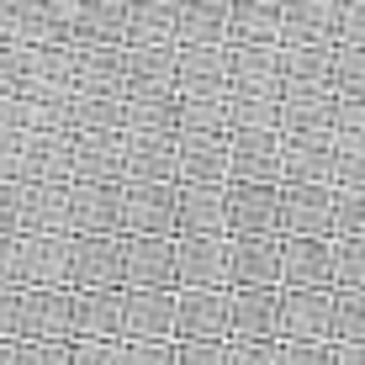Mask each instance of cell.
<instances>
[{
    "instance_id": "1",
    "label": "cell",
    "mask_w": 365,
    "mask_h": 365,
    "mask_svg": "<svg viewBox=\"0 0 365 365\" xmlns=\"http://www.w3.org/2000/svg\"><path fill=\"white\" fill-rule=\"evenodd\" d=\"M275 238H334V185H281Z\"/></svg>"
},
{
    "instance_id": "2",
    "label": "cell",
    "mask_w": 365,
    "mask_h": 365,
    "mask_svg": "<svg viewBox=\"0 0 365 365\" xmlns=\"http://www.w3.org/2000/svg\"><path fill=\"white\" fill-rule=\"evenodd\" d=\"M228 292H281V238H222Z\"/></svg>"
},
{
    "instance_id": "3",
    "label": "cell",
    "mask_w": 365,
    "mask_h": 365,
    "mask_svg": "<svg viewBox=\"0 0 365 365\" xmlns=\"http://www.w3.org/2000/svg\"><path fill=\"white\" fill-rule=\"evenodd\" d=\"M334 238H281V292H334Z\"/></svg>"
},
{
    "instance_id": "4",
    "label": "cell",
    "mask_w": 365,
    "mask_h": 365,
    "mask_svg": "<svg viewBox=\"0 0 365 365\" xmlns=\"http://www.w3.org/2000/svg\"><path fill=\"white\" fill-rule=\"evenodd\" d=\"M117 344H175V292H122Z\"/></svg>"
},
{
    "instance_id": "5",
    "label": "cell",
    "mask_w": 365,
    "mask_h": 365,
    "mask_svg": "<svg viewBox=\"0 0 365 365\" xmlns=\"http://www.w3.org/2000/svg\"><path fill=\"white\" fill-rule=\"evenodd\" d=\"M281 185H222V238H275Z\"/></svg>"
},
{
    "instance_id": "6",
    "label": "cell",
    "mask_w": 365,
    "mask_h": 365,
    "mask_svg": "<svg viewBox=\"0 0 365 365\" xmlns=\"http://www.w3.org/2000/svg\"><path fill=\"white\" fill-rule=\"evenodd\" d=\"M16 292H69V238H16Z\"/></svg>"
},
{
    "instance_id": "7",
    "label": "cell",
    "mask_w": 365,
    "mask_h": 365,
    "mask_svg": "<svg viewBox=\"0 0 365 365\" xmlns=\"http://www.w3.org/2000/svg\"><path fill=\"white\" fill-rule=\"evenodd\" d=\"M69 292H122V238H69Z\"/></svg>"
},
{
    "instance_id": "8",
    "label": "cell",
    "mask_w": 365,
    "mask_h": 365,
    "mask_svg": "<svg viewBox=\"0 0 365 365\" xmlns=\"http://www.w3.org/2000/svg\"><path fill=\"white\" fill-rule=\"evenodd\" d=\"M122 292H175V238H122Z\"/></svg>"
},
{
    "instance_id": "9",
    "label": "cell",
    "mask_w": 365,
    "mask_h": 365,
    "mask_svg": "<svg viewBox=\"0 0 365 365\" xmlns=\"http://www.w3.org/2000/svg\"><path fill=\"white\" fill-rule=\"evenodd\" d=\"M175 344H228V292H175Z\"/></svg>"
},
{
    "instance_id": "10",
    "label": "cell",
    "mask_w": 365,
    "mask_h": 365,
    "mask_svg": "<svg viewBox=\"0 0 365 365\" xmlns=\"http://www.w3.org/2000/svg\"><path fill=\"white\" fill-rule=\"evenodd\" d=\"M228 185H281V133H228Z\"/></svg>"
},
{
    "instance_id": "11",
    "label": "cell",
    "mask_w": 365,
    "mask_h": 365,
    "mask_svg": "<svg viewBox=\"0 0 365 365\" xmlns=\"http://www.w3.org/2000/svg\"><path fill=\"white\" fill-rule=\"evenodd\" d=\"M281 185H334V133H281Z\"/></svg>"
},
{
    "instance_id": "12",
    "label": "cell",
    "mask_w": 365,
    "mask_h": 365,
    "mask_svg": "<svg viewBox=\"0 0 365 365\" xmlns=\"http://www.w3.org/2000/svg\"><path fill=\"white\" fill-rule=\"evenodd\" d=\"M69 238H122V185H69Z\"/></svg>"
},
{
    "instance_id": "13",
    "label": "cell",
    "mask_w": 365,
    "mask_h": 365,
    "mask_svg": "<svg viewBox=\"0 0 365 365\" xmlns=\"http://www.w3.org/2000/svg\"><path fill=\"white\" fill-rule=\"evenodd\" d=\"M122 238H175V185H122Z\"/></svg>"
},
{
    "instance_id": "14",
    "label": "cell",
    "mask_w": 365,
    "mask_h": 365,
    "mask_svg": "<svg viewBox=\"0 0 365 365\" xmlns=\"http://www.w3.org/2000/svg\"><path fill=\"white\" fill-rule=\"evenodd\" d=\"M281 344H334V292H281Z\"/></svg>"
},
{
    "instance_id": "15",
    "label": "cell",
    "mask_w": 365,
    "mask_h": 365,
    "mask_svg": "<svg viewBox=\"0 0 365 365\" xmlns=\"http://www.w3.org/2000/svg\"><path fill=\"white\" fill-rule=\"evenodd\" d=\"M228 339L281 344V292H228Z\"/></svg>"
},
{
    "instance_id": "16",
    "label": "cell",
    "mask_w": 365,
    "mask_h": 365,
    "mask_svg": "<svg viewBox=\"0 0 365 365\" xmlns=\"http://www.w3.org/2000/svg\"><path fill=\"white\" fill-rule=\"evenodd\" d=\"M122 292H69V344H117Z\"/></svg>"
},
{
    "instance_id": "17",
    "label": "cell",
    "mask_w": 365,
    "mask_h": 365,
    "mask_svg": "<svg viewBox=\"0 0 365 365\" xmlns=\"http://www.w3.org/2000/svg\"><path fill=\"white\" fill-rule=\"evenodd\" d=\"M175 292H228L222 238H175Z\"/></svg>"
},
{
    "instance_id": "18",
    "label": "cell",
    "mask_w": 365,
    "mask_h": 365,
    "mask_svg": "<svg viewBox=\"0 0 365 365\" xmlns=\"http://www.w3.org/2000/svg\"><path fill=\"white\" fill-rule=\"evenodd\" d=\"M122 185H175V138L122 133Z\"/></svg>"
},
{
    "instance_id": "19",
    "label": "cell",
    "mask_w": 365,
    "mask_h": 365,
    "mask_svg": "<svg viewBox=\"0 0 365 365\" xmlns=\"http://www.w3.org/2000/svg\"><path fill=\"white\" fill-rule=\"evenodd\" d=\"M16 238H69V185H21Z\"/></svg>"
},
{
    "instance_id": "20",
    "label": "cell",
    "mask_w": 365,
    "mask_h": 365,
    "mask_svg": "<svg viewBox=\"0 0 365 365\" xmlns=\"http://www.w3.org/2000/svg\"><path fill=\"white\" fill-rule=\"evenodd\" d=\"M16 344H69V292H21Z\"/></svg>"
},
{
    "instance_id": "21",
    "label": "cell",
    "mask_w": 365,
    "mask_h": 365,
    "mask_svg": "<svg viewBox=\"0 0 365 365\" xmlns=\"http://www.w3.org/2000/svg\"><path fill=\"white\" fill-rule=\"evenodd\" d=\"M128 48H74L69 58V91L74 96H117L122 101V74H128Z\"/></svg>"
},
{
    "instance_id": "22",
    "label": "cell",
    "mask_w": 365,
    "mask_h": 365,
    "mask_svg": "<svg viewBox=\"0 0 365 365\" xmlns=\"http://www.w3.org/2000/svg\"><path fill=\"white\" fill-rule=\"evenodd\" d=\"M175 96H228V43L175 48Z\"/></svg>"
},
{
    "instance_id": "23",
    "label": "cell",
    "mask_w": 365,
    "mask_h": 365,
    "mask_svg": "<svg viewBox=\"0 0 365 365\" xmlns=\"http://www.w3.org/2000/svg\"><path fill=\"white\" fill-rule=\"evenodd\" d=\"M339 11L334 0H286L281 6V43L275 48H307V43H334L339 37Z\"/></svg>"
},
{
    "instance_id": "24",
    "label": "cell",
    "mask_w": 365,
    "mask_h": 365,
    "mask_svg": "<svg viewBox=\"0 0 365 365\" xmlns=\"http://www.w3.org/2000/svg\"><path fill=\"white\" fill-rule=\"evenodd\" d=\"M69 185H122V138H69Z\"/></svg>"
},
{
    "instance_id": "25",
    "label": "cell",
    "mask_w": 365,
    "mask_h": 365,
    "mask_svg": "<svg viewBox=\"0 0 365 365\" xmlns=\"http://www.w3.org/2000/svg\"><path fill=\"white\" fill-rule=\"evenodd\" d=\"M175 185H228V138H175Z\"/></svg>"
},
{
    "instance_id": "26",
    "label": "cell",
    "mask_w": 365,
    "mask_h": 365,
    "mask_svg": "<svg viewBox=\"0 0 365 365\" xmlns=\"http://www.w3.org/2000/svg\"><path fill=\"white\" fill-rule=\"evenodd\" d=\"M228 43V0H175V48Z\"/></svg>"
},
{
    "instance_id": "27",
    "label": "cell",
    "mask_w": 365,
    "mask_h": 365,
    "mask_svg": "<svg viewBox=\"0 0 365 365\" xmlns=\"http://www.w3.org/2000/svg\"><path fill=\"white\" fill-rule=\"evenodd\" d=\"M175 238H222V185H175Z\"/></svg>"
},
{
    "instance_id": "28",
    "label": "cell",
    "mask_w": 365,
    "mask_h": 365,
    "mask_svg": "<svg viewBox=\"0 0 365 365\" xmlns=\"http://www.w3.org/2000/svg\"><path fill=\"white\" fill-rule=\"evenodd\" d=\"M281 133H334L339 128V96L329 85L312 91H281Z\"/></svg>"
},
{
    "instance_id": "29",
    "label": "cell",
    "mask_w": 365,
    "mask_h": 365,
    "mask_svg": "<svg viewBox=\"0 0 365 365\" xmlns=\"http://www.w3.org/2000/svg\"><path fill=\"white\" fill-rule=\"evenodd\" d=\"M128 74H122V101L143 96H175V48H128Z\"/></svg>"
},
{
    "instance_id": "30",
    "label": "cell",
    "mask_w": 365,
    "mask_h": 365,
    "mask_svg": "<svg viewBox=\"0 0 365 365\" xmlns=\"http://www.w3.org/2000/svg\"><path fill=\"white\" fill-rule=\"evenodd\" d=\"M281 43V0H228V48Z\"/></svg>"
},
{
    "instance_id": "31",
    "label": "cell",
    "mask_w": 365,
    "mask_h": 365,
    "mask_svg": "<svg viewBox=\"0 0 365 365\" xmlns=\"http://www.w3.org/2000/svg\"><path fill=\"white\" fill-rule=\"evenodd\" d=\"M21 185H69V133H27Z\"/></svg>"
},
{
    "instance_id": "32",
    "label": "cell",
    "mask_w": 365,
    "mask_h": 365,
    "mask_svg": "<svg viewBox=\"0 0 365 365\" xmlns=\"http://www.w3.org/2000/svg\"><path fill=\"white\" fill-rule=\"evenodd\" d=\"M228 96H281L275 48H228Z\"/></svg>"
},
{
    "instance_id": "33",
    "label": "cell",
    "mask_w": 365,
    "mask_h": 365,
    "mask_svg": "<svg viewBox=\"0 0 365 365\" xmlns=\"http://www.w3.org/2000/svg\"><path fill=\"white\" fill-rule=\"evenodd\" d=\"M122 122H128V111H122L117 96H74L69 101V138L85 133V138H122Z\"/></svg>"
},
{
    "instance_id": "34",
    "label": "cell",
    "mask_w": 365,
    "mask_h": 365,
    "mask_svg": "<svg viewBox=\"0 0 365 365\" xmlns=\"http://www.w3.org/2000/svg\"><path fill=\"white\" fill-rule=\"evenodd\" d=\"M275 122H281V96H228V133H270Z\"/></svg>"
},
{
    "instance_id": "35",
    "label": "cell",
    "mask_w": 365,
    "mask_h": 365,
    "mask_svg": "<svg viewBox=\"0 0 365 365\" xmlns=\"http://www.w3.org/2000/svg\"><path fill=\"white\" fill-rule=\"evenodd\" d=\"M334 244H339L334 292H344V297H360V286H365V259H360V244H344V238H334Z\"/></svg>"
},
{
    "instance_id": "36",
    "label": "cell",
    "mask_w": 365,
    "mask_h": 365,
    "mask_svg": "<svg viewBox=\"0 0 365 365\" xmlns=\"http://www.w3.org/2000/svg\"><path fill=\"white\" fill-rule=\"evenodd\" d=\"M365 318H360V297L334 292V344H360Z\"/></svg>"
},
{
    "instance_id": "37",
    "label": "cell",
    "mask_w": 365,
    "mask_h": 365,
    "mask_svg": "<svg viewBox=\"0 0 365 365\" xmlns=\"http://www.w3.org/2000/svg\"><path fill=\"white\" fill-rule=\"evenodd\" d=\"M21 154H27V133H0V185H21Z\"/></svg>"
},
{
    "instance_id": "38",
    "label": "cell",
    "mask_w": 365,
    "mask_h": 365,
    "mask_svg": "<svg viewBox=\"0 0 365 365\" xmlns=\"http://www.w3.org/2000/svg\"><path fill=\"white\" fill-rule=\"evenodd\" d=\"M275 365H334V344H275Z\"/></svg>"
},
{
    "instance_id": "39",
    "label": "cell",
    "mask_w": 365,
    "mask_h": 365,
    "mask_svg": "<svg viewBox=\"0 0 365 365\" xmlns=\"http://www.w3.org/2000/svg\"><path fill=\"white\" fill-rule=\"evenodd\" d=\"M175 365H228V344H175Z\"/></svg>"
},
{
    "instance_id": "40",
    "label": "cell",
    "mask_w": 365,
    "mask_h": 365,
    "mask_svg": "<svg viewBox=\"0 0 365 365\" xmlns=\"http://www.w3.org/2000/svg\"><path fill=\"white\" fill-rule=\"evenodd\" d=\"M122 365H175V344H122Z\"/></svg>"
},
{
    "instance_id": "41",
    "label": "cell",
    "mask_w": 365,
    "mask_h": 365,
    "mask_svg": "<svg viewBox=\"0 0 365 365\" xmlns=\"http://www.w3.org/2000/svg\"><path fill=\"white\" fill-rule=\"evenodd\" d=\"M16 365H69V344H16Z\"/></svg>"
},
{
    "instance_id": "42",
    "label": "cell",
    "mask_w": 365,
    "mask_h": 365,
    "mask_svg": "<svg viewBox=\"0 0 365 365\" xmlns=\"http://www.w3.org/2000/svg\"><path fill=\"white\" fill-rule=\"evenodd\" d=\"M69 365H122V344H69Z\"/></svg>"
},
{
    "instance_id": "43",
    "label": "cell",
    "mask_w": 365,
    "mask_h": 365,
    "mask_svg": "<svg viewBox=\"0 0 365 365\" xmlns=\"http://www.w3.org/2000/svg\"><path fill=\"white\" fill-rule=\"evenodd\" d=\"M228 365H275V344H244V339H228Z\"/></svg>"
},
{
    "instance_id": "44",
    "label": "cell",
    "mask_w": 365,
    "mask_h": 365,
    "mask_svg": "<svg viewBox=\"0 0 365 365\" xmlns=\"http://www.w3.org/2000/svg\"><path fill=\"white\" fill-rule=\"evenodd\" d=\"M21 217V185H0V238H16Z\"/></svg>"
},
{
    "instance_id": "45",
    "label": "cell",
    "mask_w": 365,
    "mask_h": 365,
    "mask_svg": "<svg viewBox=\"0 0 365 365\" xmlns=\"http://www.w3.org/2000/svg\"><path fill=\"white\" fill-rule=\"evenodd\" d=\"M16 329H21V292H0V339L16 344Z\"/></svg>"
},
{
    "instance_id": "46",
    "label": "cell",
    "mask_w": 365,
    "mask_h": 365,
    "mask_svg": "<svg viewBox=\"0 0 365 365\" xmlns=\"http://www.w3.org/2000/svg\"><path fill=\"white\" fill-rule=\"evenodd\" d=\"M334 365H365L360 360V344H334Z\"/></svg>"
},
{
    "instance_id": "47",
    "label": "cell",
    "mask_w": 365,
    "mask_h": 365,
    "mask_svg": "<svg viewBox=\"0 0 365 365\" xmlns=\"http://www.w3.org/2000/svg\"><path fill=\"white\" fill-rule=\"evenodd\" d=\"M0 365H16V344L11 339H0Z\"/></svg>"
}]
</instances>
